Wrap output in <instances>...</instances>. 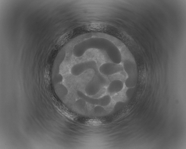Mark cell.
<instances>
[{
  "mask_svg": "<svg viewBox=\"0 0 186 149\" xmlns=\"http://www.w3.org/2000/svg\"><path fill=\"white\" fill-rule=\"evenodd\" d=\"M80 55L87 49L96 48L105 52L108 60L111 62L119 64L122 61L120 51L112 41L105 39L93 38L86 40L80 46Z\"/></svg>",
  "mask_w": 186,
  "mask_h": 149,
  "instance_id": "obj_1",
  "label": "cell"
},
{
  "mask_svg": "<svg viewBox=\"0 0 186 149\" xmlns=\"http://www.w3.org/2000/svg\"><path fill=\"white\" fill-rule=\"evenodd\" d=\"M124 71L128 77L125 80L126 86L128 88H134L136 85L138 77V72L136 63L132 54L125 46L120 51Z\"/></svg>",
  "mask_w": 186,
  "mask_h": 149,
  "instance_id": "obj_2",
  "label": "cell"
},
{
  "mask_svg": "<svg viewBox=\"0 0 186 149\" xmlns=\"http://www.w3.org/2000/svg\"><path fill=\"white\" fill-rule=\"evenodd\" d=\"M99 71L103 75L110 76L122 72L124 70L121 65L110 62L102 64L99 67Z\"/></svg>",
  "mask_w": 186,
  "mask_h": 149,
  "instance_id": "obj_3",
  "label": "cell"
},
{
  "mask_svg": "<svg viewBox=\"0 0 186 149\" xmlns=\"http://www.w3.org/2000/svg\"><path fill=\"white\" fill-rule=\"evenodd\" d=\"M123 86V82L121 80H114L110 83L107 88L108 92L111 94L117 93L122 90Z\"/></svg>",
  "mask_w": 186,
  "mask_h": 149,
  "instance_id": "obj_4",
  "label": "cell"
},
{
  "mask_svg": "<svg viewBox=\"0 0 186 149\" xmlns=\"http://www.w3.org/2000/svg\"><path fill=\"white\" fill-rule=\"evenodd\" d=\"M72 35L73 32L72 31L65 33L59 39L57 42V44L59 45L63 44L72 37Z\"/></svg>",
  "mask_w": 186,
  "mask_h": 149,
  "instance_id": "obj_5",
  "label": "cell"
},
{
  "mask_svg": "<svg viewBox=\"0 0 186 149\" xmlns=\"http://www.w3.org/2000/svg\"><path fill=\"white\" fill-rule=\"evenodd\" d=\"M102 122L99 120L94 119H89L85 121V124L92 126H97L101 125Z\"/></svg>",
  "mask_w": 186,
  "mask_h": 149,
  "instance_id": "obj_6",
  "label": "cell"
},
{
  "mask_svg": "<svg viewBox=\"0 0 186 149\" xmlns=\"http://www.w3.org/2000/svg\"><path fill=\"white\" fill-rule=\"evenodd\" d=\"M133 88H130L127 90L126 95L127 97H129L132 95L134 91Z\"/></svg>",
  "mask_w": 186,
  "mask_h": 149,
  "instance_id": "obj_7",
  "label": "cell"
}]
</instances>
